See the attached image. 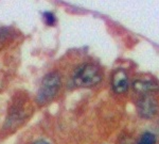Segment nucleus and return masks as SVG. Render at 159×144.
Segmentation results:
<instances>
[{
  "instance_id": "obj_4",
  "label": "nucleus",
  "mask_w": 159,
  "mask_h": 144,
  "mask_svg": "<svg viewBox=\"0 0 159 144\" xmlns=\"http://www.w3.org/2000/svg\"><path fill=\"white\" fill-rule=\"evenodd\" d=\"M139 112L142 117H151L152 115H154V113L156 112V104H155V100L151 97H144L139 102Z\"/></svg>"
},
{
  "instance_id": "obj_7",
  "label": "nucleus",
  "mask_w": 159,
  "mask_h": 144,
  "mask_svg": "<svg viewBox=\"0 0 159 144\" xmlns=\"http://www.w3.org/2000/svg\"><path fill=\"white\" fill-rule=\"evenodd\" d=\"M43 18H45V22H47V25H54L55 24V16L53 13H50V12H46L43 13Z\"/></svg>"
},
{
  "instance_id": "obj_6",
  "label": "nucleus",
  "mask_w": 159,
  "mask_h": 144,
  "mask_svg": "<svg viewBox=\"0 0 159 144\" xmlns=\"http://www.w3.org/2000/svg\"><path fill=\"white\" fill-rule=\"evenodd\" d=\"M155 142H156L155 136L151 132H145L141 136L138 144H155Z\"/></svg>"
},
{
  "instance_id": "obj_5",
  "label": "nucleus",
  "mask_w": 159,
  "mask_h": 144,
  "mask_svg": "<svg viewBox=\"0 0 159 144\" xmlns=\"http://www.w3.org/2000/svg\"><path fill=\"white\" fill-rule=\"evenodd\" d=\"M134 89L136 91L139 92H148V91H154L156 88V84L152 81H135L134 82Z\"/></svg>"
},
{
  "instance_id": "obj_1",
  "label": "nucleus",
  "mask_w": 159,
  "mask_h": 144,
  "mask_svg": "<svg viewBox=\"0 0 159 144\" xmlns=\"http://www.w3.org/2000/svg\"><path fill=\"white\" fill-rule=\"evenodd\" d=\"M61 87V76L58 73H50L43 79L37 94L38 104L43 105L49 102L58 92Z\"/></svg>"
},
{
  "instance_id": "obj_2",
  "label": "nucleus",
  "mask_w": 159,
  "mask_h": 144,
  "mask_svg": "<svg viewBox=\"0 0 159 144\" xmlns=\"http://www.w3.org/2000/svg\"><path fill=\"white\" fill-rule=\"evenodd\" d=\"M73 81L76 87L88 88L96 86L101 81V74L97 66L92 64H85L76 71Z\"/></svg>"
},
{
  "instance_id": "obj_3",
  "label": "nucleus",
  "mask_w": 159,
  "mask_h": 144,
  "mask_svg": "<svg viewBox=\"0 0 159 144\" xmlns=\"http://www.w3.org/2000/svg\"><path fill=\"white\" fill-rule=\"evenodd\" d=\"M112 89L116 93H124L129 89V79L124 71H117L112 75Z\"/></svg>"
},
{
  "instance_id": "obj_8",
  "label": "nucleus",
  "mask_w": 159,
  "mask_h": 144,
  "mask_svg": "<svg viewBox=\"0 0 159 144\" xmlns=\"http://www.w3.org/2000/svg\"><path fill=\"white\" fill-rule=\"evenodd\" d=\"M34 144H50V143L47 142V141H45V140H38Z\"/></svg>"
}]
</instances>
